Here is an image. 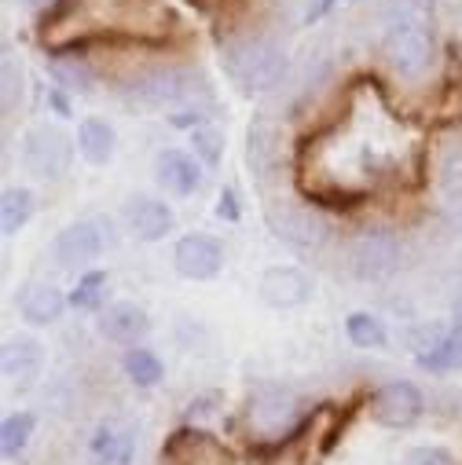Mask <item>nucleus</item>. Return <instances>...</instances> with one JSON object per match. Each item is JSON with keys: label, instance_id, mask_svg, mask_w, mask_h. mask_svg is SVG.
<instances>
[{"label": "nucleus", "instance_id": "nucleus-34", "mask_svg": "<svg viewBox=\"0 0 462 465\" xmlns=\"http://www.w3.org/2000/svg\"><path fill=\"white\" fill-rule=\"evenodd\" d=\"M455 326H462V301H458V308H455Z\"/></svg>", "mask_w": 462, "mask_h": 465}, {"label": "nucleus", "instance_id": "nucleus-29", "mask_svg": "<svg viewBox=\"0 0 462 465\" xmlns=\"http://www.w3.org/2000/svg\"><path fill=\"white\" fill-rule=\"evenodd\" d=\"M23 103V70L15 66V55H5V110L12 114Z\"/></svg>", "mask_w": 462, "mask_h": 465}, {"label": "nucleus", "instance_id": "nucleus-4", "mask_svg": "<svg viewBox=\"0 0 462 465\" xmlns=\"http://www.w3.org/2000/svg\"><path fill=\"white\" fill-rule=\"evenodd\" d=\"M70 158H74V143L59 129L37 125L23 140V165L41 180H59L70 169Z\"/></svg>", "mask_w": 462, "mask_h": 465}, {"label": "nucleus", "instance_id": "nucleus-15", "mask_svg": "<svg viewBox=\"0 0 462 465\" xmlns=\"http://www.w3.org/2000/svg\"><path fill=\"white\" fill-rule=\"evenodd\" d=\"M66 304H70V297H63V290H55L52 282H30V286H23V293H19V312H23V319L34 322V326L55 322V319L66 312Z\"/></svg>", "mask_w": 462, "mask_h": 465}, {"label": "nucleus", "instance_id": "nucleus-24", "mask_svg": "<svg viewBox=\"0 0 462 465\" xmlns=\"http://www.w3.org/2000/svg\"><path fill=\"white\" fill-rule=\"evenodd\" d=\"M48 74L55 77V84H63V88H88L92 84V70H88V63H81L77 55H55L52 63H48Z\"/></svg>", "mask_w": 462, "mask_h": 465}, {"label": "nucleus", "instance_id": "nucleus-12", "mask_svg": "<svg viewBox=\"0 0 462 465\" xmlns=\"http://www.w3.org/2000/svg\"><path fill=\"white\" fill-rule=\"evenodd\" d=\"M45 352L34 337H15L5 344V356H0V371H5V381L12 389H30L41 374Z\"/></svg>", "mask_w": 462, "mask_h": 465}, {"label": "nucleus", "instance_id": "nucleus-32", "mask_svg": "<svg viewBox=\"0 0 462 465\" xmlns=\"http://www.w3.org/2000/svg\"><path fill=\"white\" fill-rule=\"evenodd\" d=\"M216 216H220V220H239V198H236V191H224V194H220Z\"/></svg>", "mask_w": 462, "mask_h": 465}, {"label": "nucleus", "instance_id": "nucleus-20", "mask_svg": "<svg viewBox=\"0 0 462 465\" xmlns=\"http://www.w3.org/2000/svg\"><path fill=\"white\" fill-rule=\"evenodd\" d=\"M30 216H34V194L26 187H8L5 202H0V223H5V235L15 239L19 231L30 223Z\"/></svg>", "mask_w": 462, "mask_h": 465}, {"label": "nucleus", "instance_id": "nucleus-16", "mask_svg": "<svg viewBox=\"0 0 462 465\" xmlns=\"http://www.w3.org/2000/svg\"><path fill=\"white\" fill-rule=\"evenodd\" d=\"M397 261V246L386 235H364L353 246V268L360 279H382L386 272H393Z\"/></svg>", "mask_w": 462, "mask_h": 465}, {"label": "nucleus", "instance_id": "nucleus-14", "mask_svg": "<svg viewBox=\"0 0 462 465\" xmlns=\"http://www.w3.org/2000/svg\"><path fill=\"white\" fill-rule=\"evenodd\" d=\"M155 180L162 183V191H169L176 198H187L202 187V169L184 151H162L158 162H155Z\"/></svg>", "mask_w": 462, "mask_h": 465}, {"label": "nucleus", "instance_id": "nucleus-7", "mask_svg": "<svg viewBox=\"0 0 462 465\" xmlns=\"http://www.w3.org/2000/svg\"><path fill=\"white\" fill-rule=\"evenodd\" d=\"M173 268L191 282L216 279L224 268V246L213 235H184L173 250Z\"/></svg>", "mask_w": 462, "mask_h": 465}, {"label": "nucleus", "instance_id": "nucleus-17", "mask_svg": "<svg viewBox=\"0 0 462 465\" xmlns=\"http://www.w3.org/2000/svg\"><path fill=\"white\" fill-rule=\"evenodd\" d=\"M290 414H294V396L286 389H265L250 407L254 425L265 432H279L290 421Z\"/></svg>", "mask_w": 462, "mask_h": 465}, {"label": "nucleus", "instance_id": "nucleus-1", "mask_svg": "<svg viewBox=\"0 0 462 465\" xmlns=\"http://www.w3.org/2000/svg\"><path fill=\"white\" fill-rule=\"evenodd\" d=\"M220 63H224L227 77L236 81L243 92H268L290 70L286 52L268 37H236V41H227L220 48Z\"/></svg>", "mask_w": 462, "mask_h": 465}, {"label": "nucleus", "instance_id": "nucleus-9", "mask_svg": "<svg viewBox=\"0 0 462 465\" xmlns=\"http://www.w3.org/2000/svg\"><path fill=\"white\" fill-rule=\"evenodd\" d=\"M268 227L297 250H316L326 239L323 220H316L308 209H297V205H268Z\"/></svg>", "mask_w": 462, "mask_h": 465}, {"label": "nucleus", "instance_id": "nucleus-6", "mask_svg": "<svg viewBox=\"0 0 462 465\" xmlns=\"http://www.w3.org/2000/svg\"><path fill=\"white\" fill-rule=\"evenodd\" d=\"M429 55H433V41L418 23H400L386 34V59L404 77H418L429 66Z\"/></svg>", "mask_w": 462, "mask_h": 465}, {"label": "nucleus", "instance_id": "nucleus-2", "mask_svg": "<svg viewBox=\"0 0 462 465\" xmlns=\"http://www.w3.org/2000/svg\"><path fill=\"white\" fill-rule=\"evenodd\" d=\"M195 84H191V74L187 70L162 66V70H147V74L133 77L122 88V103L129 110H140V114H158V110H166V106L173 110L176 103H184L187 95H195Z\"/></svg>", "mask_w": 462, "mask_h": 465}, {"label": "nucleus", "instance_id": "nucleus-27", "mask_svg": "<svg viewBox=\"0 0 462 465\" xmlns=\"http://www.w3.org/2000/svg\"><path fill=\"white\" fill-rule=\"evenodd\" d=\"M191 143H195V154L206 162V165H220L224 158V133L213 129V125H198L191 133Z\"/></svg>", "mask_w": 462, "mask_h": 465}, {"label": "nucleus", "instance_id": "nucleus-22", "mask_svg": "<svg viewBox=\"0 0 462 465\" xmlns=\"http://www.w3.org/2000/svg\"><path fill=\"white\" fill-rule=\"evenodd\" d=\"M126 374H129L133 385L155 389L162 381V360L151 352V348H129L126 352Z\"/></svg>", "mask_w": 462, "mask_h": 465}, {"label": "nucleus", "instance_id": "nucleus-18", "mask_svg": "<svg viewBox=\"0 0 462 465\" xmlns=\"http://www.w3.org/2000/svg\"><path fill=\"white\" fill-rule=\"evenodd\" d=\"M418 367L429 374H451L462 371V326H451L429 352H418Z\"/></svg>", "mask_w": 462, "mask_h": 465}, {"label": "nucleus", "instance_id": "nucleus-3", "mask_svg": "<svg viewBox=\"0 0 462 465\" xmlns=\"http://www.w3.org/2000/svg\"><path fill=\"white\" fill-rule=\"evenodd\" d=\"M114 242V223L106 216H88V220H77L70 227H63L55 242H52V257L59 268H81L95 257H103Z\"/></svg>", "mask_w": 462, "mask_h": 465}, {"label": "nucleus", "instance_id": "nucleus-28", "mask_svg": "<svg viewBox=\"0 0 462 465\" xmlns=\"http://www.w3.org/2000/svg\"><path fill=\"white\" fill-rule=\"evenodd\" d=\"M209 110H213V99H198V103H195V95H187L184 103L173 106L169 122H173L176 129H198V122L209 118Z\"/></svg>", "mask_w": 462, "mask_h": 465}, {"label": "nucleus", "instance_id": "nucleus-33", "mask_svg": "<svg viewBox=\"0 0 462 465\" xmlns=\"http://www.w3.org/2000/svg\"><path fill=\"white\" fill-rule=\"evenodd\" d=\"M48 103L59 110V118H70V103H66V95H63V92H48Z\"/></svg>", "mask_w": 462, "mask_h": 465}, {"label": "nucleus", "instance_id": "nucleus-31", "mask_svg": "<svg viewBox=\"0 0 462 465\" xmlns=\"http://www.w3.org/2000/svg\"><path fill=\"white\" fill-rule=\"evenodd\" d=\"M224 403V396L220 392H202V396H195L191 403H187V418L191 421H206V418H213L216 414V407Z\"/></svg>", "mask_w": 462, "mask_h": 465}, {"label": "nucleus", "instance_id": "nucleus-30", "mask_svg": "<svg viewBox=\"0 0 462 465\" xmlns=\"http://www.w3.org/2000/svg\"><path fill=\"white\" fill-rule=\"evenodd\" d=\"M400 465H455V458L444 447H415L404 454Z\"/></svg>", "mask_w": 462, "mask_h": 465}, {"label": "nucleus", "instance_id": "nucleus-5", "mask_svg": "<svg viewBox=\"0 0 462 465\" xmlns=\"http://www.w3.org/2000/svg\"><path fill=\"white\" fill-rule=\"evenodd\" d=\"M422 392L411 381H389L371 396V418L386 429H411L422 418Z\"/></svg>", "mask_w": 462, "mask_h": 465}, {"label": "nucleus", "instance_id": "nucleus-8", "mask_svg": "<svg viewBox=\"0 0 462 465\" xmlns=\"http://www.w3.org/2000/svg\"><path fill=\"white\" fill-rule=\"evenodd\" d=\"M257 293L272 308H301L312 297V275L294 264H276V268H265Z\"/></svg>", "mask_w": 462, "mask_h": 465}, {"label": "nucleus", "instance_id": "nucleus-10", "mask_svg": "<svg viewBox=\"0 0 462 465\" xmlns=\"http://www.w3.org/2000/svg\"><path fill=\"white\" fill-rule=\"evenodd\" d=\"M88 450H92L95 465H129L136 454V432L122 418H106L95 425Z\"/></svg>", "mask_w": 462, "mask_h": 465}, {"label": "nucleus", "instance_id": "nucleus-19", "mask_svg": "<svg viewBox=\"0 0 462 465\" xmlns=\"http://www.w3.org/2000/svg\"><path fill=\"white\" fill-rule=\"evenodd\" d=\"M77 151L92 165H106L114 158V129L103 118H85L77 129Z\"/></svg>", "mask_w": 462, "mask_h": 465}, {"label": "nucleus", "instance_id": "nucleus-26", "mask_svg": "<svg viewBox=\"0 0 462 465\" xmlns=\"http://www.w3.org/2000/svg\"><path fill=\"white\" fill-rule=\"evenodd\" d=\"M103 290H106V272H88V275H81V279H77V290L70 293V308H81V312L99 308Z\"/></svg>", "mask_w": 462, "mask_h": 465}, {"label": "nucleus", "instance_id": "nucleus-25", "mask_svg": "<svg viewBox=\"0 0 462 465\" xmlns=\"http://www.w3.org/2000/svg\"><path fill=\"white\" fill-rule=\"evenodd\" d=\"M272 158H276V129L268 122H257L250 129V165L257 173H265L272 165Z\"/></svg>", "mask_w": 462, "mask_h": 465}, {"label": "nucleus", "instance_id": "nucleus-13", "mask_svg": "<svg viewBox=\"0 0 462 465\" xmlns=\"http://www.w3.org/2000/svg\"><path fill=\"white\" fill-rule=\"evenodd\" d=\"M126 223H129V231L140 242H158L173 231V209L166 202H158V198L140 194V198H133L126 205Z\"/></svg>", "mask_w": 462, "mask_h": 465}, {"label": "nucleus", "instance_id": "nucleus-23", "mask_svg": "<svg viewBox=\"0 0 462 465\" xmlns=\"http://www.w3.org/2000/svg\"><path fill=\"white\" fill-rule=\"evenodd\" d=\"M345 333H349V341L357 348H382L386 344V326L382 319L367 315V312H353L349 319H345Z\"/></svg>", "mask_w": 462, "mask_h": 465}, {"label": "nucleus", "instance_id": "nucleus-11", "mask_svg": "<svg viewBox=\"0 0 462 465\" xmlns=\"http://www.w3.org/2000/svg\"><path fill=\"white\" fill-rule=\"evenodd\" d=\"M95 326H99V333H103L106 341H114V344H136L140 337H147L151 319H147V312H144L140 304L118 301V304H110V308L99 312Z\"/></svg>", "mask_w": 462, "mask_h": 465}, {"label": "nucleus", "instance_id": "nucleus-21", "mask_svg": "<svg viewBox=\"0 0 462 465\" xmlns=\"http://www.w3.org/2000/svg\"><path fill=\"white\" fill-rule=\"evenodd\" d=\"M34 425H37V418L30 411H19V414H8L5 418V425H0V450H5L8 461L26 450V443L34 436Z\"/></svg>", "mask_w": 462, "mask_h": 465}]
</instances>
